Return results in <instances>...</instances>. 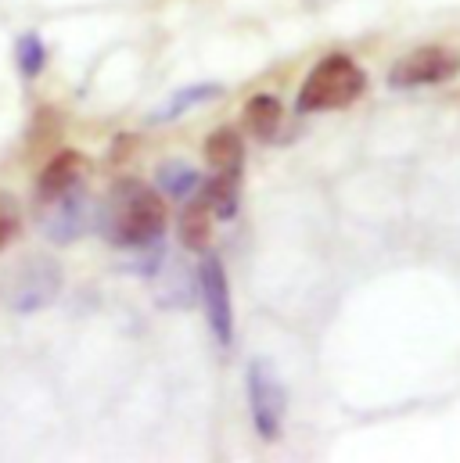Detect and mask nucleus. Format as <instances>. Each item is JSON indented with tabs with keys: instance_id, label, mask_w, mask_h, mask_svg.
<instances>
[{
	"instance_id": "f257e3e1",
	"label": "nucleus",
	"mask_w": 460,
	"mask_h": 463,
	"mask_svg": "<svg viewBox=\"0 0 460 463\" xmlns=\"http://www.w3.org/2000/svg\"><path fill=\"white\" fill-rule=\"evenodd\" d=\"M98 223L115 248H140L166 233V202L140 180H119Z\"/></svg>"
},
{
	"instance_id": "f03ea898",
	"label": "nucleus",
	"mask_w": 460,
	"mask_h": 463,
	"mask_svg": "<svg viewBox=\"0 0 460 463\" xmlns=\"http://www.w3.org/2000/svg\"><path fill=\"white\" fill-rule=\"evenodd\" d=\"M367 90V72L352 61V54L335 51L328 58H321L310 76L299 87V101L295 112L299 116H317V112H339L349 109L352 101H359Z\"/></svg>"
},
{
	"instance_id": "7ed1b4c3",
	"label": "nucleus",
	"mask_w": 460,
	"mask_h": 463,
	"mask_svg": "<svg viewBox=\"0 0 460 463\" xmlns=\"http://www.w3.org/2000/svg\"><path fill=\"white\" fill-rule=\"evenodd\" d=\"M248 410H252V424H255L259 439L277 442V435L284 428V413H288V392L270 359L248 363Z\"/></svg>"
},
{
	"instance_id": "20e7f679",
	"label": "nucleus",
	"mask_w": 460,
	"mask_h": 463,
	"mask_svg": "<svg viewBox=\"0 0 460 463\" xmlns=\"http://www.w3.org/2000/svg\"><path fill=\"white\" fill-rule=\"evenodd\" d=\"M62 291V269L58 262L51 259H25L22 266L11 269V280H7V306L14 313H36L43 306H51Z\"/></svg>"
},
{
	"instance_id": "39448f33",
	"label": "nucleus",
	"mask_w": 460,
	"mask_h": 463,
	"mask_svg": "<svg viewBox=\"0 0 460 463\" xmlns=\"http://www.w3.org/2000/svg\"><path fill=\"white\" fill-rule=\"evenodd\" d=\"M36 209H40V227H43V233L51 241H58V244H69V241L83 237V233L91 231V220H94V202L83 191V184L62 191L51 202H40Z\"/></svg>"
},
{
	"instance_id": "423d86ee",
	"label": "nucleus",
	"mask_w": 460,
	"mask_h": 463,
	"mask_svg": "<svg viewBox=\"0 0 460 463\" xmlns=\"http://www.w3.org/2000/svg\"><path fill=\"white\" fill-rule=\"evenodd\" d=\"M460 72V54L446 47H417L407 58H399L388 69V87L407 90V87H439L450 83Z\"/></svg>"
},
{
	"instance_id": "0eeeda50",
	"label": "nucleus",
	"mask_w": 460,
	"mask_h": 463,
	"mask_svg": "<svg viewBox=\"0 0 460 463\" xmlns=\"http://www.w3.org/2000/svg\"><path fill=\"white\" fill-rule=\"evenodd\" d=\"M198 295H202L213 338L227 348L234 342V309H230L227 273H224V262L216 255H202V262H198Z\"/></svg>"
},
{
	"instance_id": "6e6552de",
	"label": "nucleus",
	"mask_w": 460,
	"mask_h": 463,
	"mask_svg": "<svg viewBox=\"0 0 460 463\" xmlns=\"http://www.w3.org/2000/svg\"><path fill=\"white\" fill-rule=\"evenodd\" d=\"M83 173H87V158L80 151H58L36 176V205L58 198L62 191H69L76 184H83Z\"/></svg>"
},
{
	"instance_id": "1a4fd4ad",
	"label": "nucleus",
	"mask_w": 460,
	"mask_h": 463,
	"mask_svg": "<svg viewBox=\"0 0 460 463\" xmlns=\"http://www.w3.org/2000/svg\"><path fill=\"white\" fill-rule=\"evenodd\" d=\"M206 162H209L213 173H241V165H244V144H241L237 129L220 126V129L209 133V140H206Z\"/></svg>"
},
{
	"instance_id": "9d476101",
	"label": "nucleus",
	"mask_w": 460,
	"mask_h": 463,
	"mask_svg": "<svg viewBox=\"0 0 460 463\" xmlns=\"http://www.w3.org/2000/svg\"><path fill=\"white\" fill-rule=\"evenodd\" d=\"M209 227H213V213L206 205V198L195 191L180 213V241L187 251H206L209 244Z\"/></svg>"
},
{
	"instance_id": "9b49d317",
	"label": "nucleus",
	"mask_w": 460,
	"mask_h": 463,
	"mask_svg": "<svg viewBox=\"0 0 460 463\" xmlns=\"http://www.w3.org/2000/svg\"><path fill=\"white\" fill-rule=\"evenodd\" d=\"M237 184H241V173H213V180H206L198 187V194L206 198V205L216 220L237 216Z\"/></svg>"
},
{
	"instance_id": "f8f14e48",
	"label": "nucleus",
	"mask_w": 460,
	"mask_h": 463,
	"mask_svg": "<svg viewBox=\"0 0 460 463\" xmlns=\"http://www.w3.org/2000/svg\"><path fill=\"white\" fill-rule=\"evenodd\" d=\"M244 122H248V129L259 140H273L277 129H281V122H284V109H281V101L273 94H255L244 105Z\"/></svg>"
},
{
	"instance_id": "ddd939ff",
	"label": "nucleus",
	"mask_w": 460,
	"mask_h": 463,
	"mask_svg": "<svg viewBox=\"0 0 460 463\" xmlns=\"http://www.w3.org/2000/svg\"><path fill=\"white\" fill-rule=\"evenodd\" d=\"M202 187V176L187 162H162L158 165V191L173 202H187Z\"/></svg>"
},
{
	"instance_id": "4468645a",
	"label": "nucleus",
	"mask_w": 460,
	"mask_h": 463,
	"mask_svg": "<svg viewBox=\"0 0 460 463\" xmlns=\"http://www.w3.org/2000/svg\"><path fill=\"white\" fill-rule=\"evenodd\" d=\"M209 98H220V87L216 83H198V87H187V90H177L158 112H155V122H169V118H180L191 105H198V101H209Z\"/></svg>"
},
{
	"instance_id": "2eb2a0df",
	"label": "nucleus",
	"mask_w": 460,
	"mask_h": 463,
	"mask_svg": "<svg viewBox=\"0 0 460 463\" xmlns=\"http://www.w3.org/2000/svg\"><path fill=\"white\" fill-rule=\"evenodd\" d=\"M43 61H47V47H43V40H40L36 33H25V36L18 40V69L33 80V76L43 72Z\"/></svg>"
},
{
	"instance_id": "dca6fc26",
	"label": "nucleus",
	"mask_w": 460,
	"mask_h": 463,
	"mask_svg": "<svg viewBox=\"0 0 460 463\" xmlns=\"http://www.w3.org/2000/svg\"><path fill=\"white\" fill-rule=\"evenodd\" d=\"M18 231V216L7 209V205H0V248L11 241V233Z\"/></svg>"
}]
</instances>
